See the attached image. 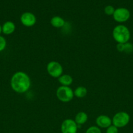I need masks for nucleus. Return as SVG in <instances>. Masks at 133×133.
<instances>
[{
    "label": "nucleus",
    "instance_id": "f257e3e1",
    "mask_svg": "<svg viewBox=\"0 0 133 133\" xmlns=\"http://www.w3.org/2000/svg\"><path fill=\"white\" fill-rule=\"evenodd\" d=\"M10 84L13 91L18 94H23L27 92L31 87V79L26 73L16 71L12 76Z\"/></svg>",
    "mask_w": 133,
    "mask_h": 133
},
{
    "label": "nucleus",
    "instance_id": "f03ea898",
    "mask_svg": "<svg viewBox=\"0 0 133 133\" xmlns=\"http://www.w3.org/2000/svg\"><path fill=\"white\" fill-rule=\"evenodd\" d=\"M112 36L117 44H125L130 38V30L124 25H118L113 28Z\"/></svg>",
    "mask_w": 133,
    "mask_h": 133
},
{
    "label": "nucleus",
    "instance_id": "7ed1b4c3",
    "mask_svg": "<svg viewBox=\"0 0 133 133\" xmlns=\"http://www.w3.org/2000/svg\"><path fill=\"white\" fill-rule=\"evenodd\" d=\"M74 96V91L70 87L60 86L56 90V97L63 103L70 102L72 100Z\"/></svg>",
    "mask_w": 133,
    "mask_h": 133
},
{
    "label": "nucleus",
    "instance_id": "20e7f679",
    "mask_svg": "<svg viewBox=\"0 0 133 133\" xmlns=\"http://www.w3.org/2000/svg\"><path fill=\"white\" fill-rule=\"evenodd\" d=\"M130 119V115L127 112L124 111L118 112L112 118V125L118 129L123 128L129 124Z\"/></svg>",
    "mask_w": 133,
    "mask_h": 133
},
{
    "label": "nucleus",
    "instance_id": "39448f33",
    "mask_svg": "<svg viewBox=\"0 0 133 133\" xmlns=\"http://www.w3.org/2000/svg\"><path fill=\"white\" fill-rule=\"evenodd\" d=\"M48 74L53 78L58 79L63 73V68L61 64L57 61H50L46 66Z\"/></svg>",
    "mask_w": 133,
    "mask_h": 133
},
{
    "label": "nucleus",
    "instance_id": "423d86ee",
    "mask_svg": "<svg viewBox=\"0 0 133 133\" xmlns=\"http://www.w3.org/2000/svg\"><path fill=\"white\" fill-rule=\"evenodd\" d=\"M130 12L129 9L125 7L117 8L113 14V19L117 23H124L129 19Z\"/></svg>",
    "mask_w": 133,
    "mask_h": 133
},
{
    "label": "nucleus",
    "instance_id": "0eeeda50",
    "mask_svg": "<svg viewBox=\"0 0 133 133\" xmlns=\"http://www.w3.org/2000/svg\"><path fill=\"white\" fill-rule=\"evenodd\" d=\"M78 129V125L74 119H66L61 123V133H77Z\"/></svg>",
    "mask_w": 133,
    "mask_h": 133
},
{
    "label": "nucleus",
    "instance_id": "6e6552de",
    "mask_svg": "<svg viewBox=\"0 0 133 133\" xmlns=\"http://www.w3.org/2000/svg\"><path fill=\"white\" fill-rule=\"evenodd\" d=\"M21 23L23 26L27 27H33L35 25L37 22V18L35 14L30 12H26L22 14L20 16Z\"/></svg>",
    "mask_w": 133,
    "mask_h": 133
},
{
    "label": "nucleus",
    "instance_id": "1a4fd4ad",
    "mask_svg": "<svg viewBox=\"0 0 133 133\" xmlns=\"http://www.w3.org/2000/svg\"><path fill=\"white\" fill-rule=\"evenodd\" d=\"M95 123L99 128L106 129L112 125V120L109 116L106 115H100L95 119Z\"/></svg>",
    "mask_w": 133,
    "mask_h": 133
},
{
    "label": "nucleus",
    "instance_id": "9d476101",
    "mask_svg": "<svg viewBox=\"0 0 133 133\" xmlns=\"http://www.w3.org/2000/svg\"><path fill=\"white\" fill-rule=\"evenodd\" d=\"M2 32L4 35H9L13 34L16 30V25L12 21H7L1 25Z\"/></svg>",
    "mask_w": 133,
    "mask_h": 133
},
{
    "label": "nucleus",
    "instance_id": "9b49d317",
    "mask_svg": "<svg viewBox=\"0 0 133 133\" xmlns=\"http://www.w3.org/2000/svg\"><path fill=\"white\" fill-rule=\"evenodd\" d=\"M58 81L61 86L70 87L73 82V78L69 74H63L58 78Z\"/></svg>",
    "mask_w": 133,
    "mask_h": 133
},
{
    "label": "nucleus",
    "instance_id": "f8f14e48",
    "mask_svg": "<svg viewBox=\"0 0 133 133\" xmlns=\"http://www.w3.org/2000/svg\"><path fill=\"white\" fill-rule=\"evenodd\" d=\"M87 119H88V116L87 113L81 111L77 113L74 120L78 125H82L87 122Z\"/></svg>",
    "mask_w": 133,
    "mask_h": 133
},
{
    "label": "nucleus",
    "instance_id": "ddd939ff",
    "mask_svg": "<svg viewBox=\"0 0 133 133\" xmlns=\"http://www.w3.org/2000/svg\"><path fill=\"white\" fill-rule=\"evenodd\" d=\"M50 23L52 25V27H55V28H61V27H64L65 24V19L61 16H55L52 17L50 19Z\"/></svg>",
    "mask_w": 133,
    "mask_h": 133
},
{
    "label": "nucleus",
    "instance_id": "4468645a",
    "mask_svg": "<svg viewBox=\"0 0 133 133\" xmlns=\"http://www.w3.org/2000/svg\"><path fill=\"white\" fill-rule=\"evenodd\" d=\"M87 94V88L83 86H80L77 87L74 91V95L75 97L78 98H83L86 97Z\"/></svg>",
    "mask_w": 133,
    "mask_h": 133
},
{
    "label": "nucleus",
    "instance_id": "2eb2a0df",
    "mask_svg": "<svg viewBox=\"0 0 133 133\" xmlns=\"http://www.w3.org/2000/svg\"><path fill=\"white\" fill-rule=\"evenodd\" d=\"M115 10L116 9L112 5H107L104 8V11L107 16H113Z\"/></svg>",
    "mask_w": 133,
    "mask_h": 133
},
{
    "label": "nucleus",
    "instance_id": "dca6fc26",
    "mask_svg": "<svg viewBox=\"0 0 133 133\" xmlns=\"http://www.w3.org/2000/svg\"><path fill=\"white\" fill-rule=\"evenodd\" d=\"M123 52L126 53H130L133 52V44L129 42L124 44Z\"/></svg>",
    "mask_w": 133,
    "mask_h": 133
},
{
    "label": "nucleus",
    "instance_id": "f3484780",
    "mask_svg": "<svg viewBox=\"0 0 133 133\" xmlns=\"http://www.w3.org/2000/svg\"><path fill=\"white\" fill-rule=\"evenodd\" d=\"M85 133H102L101 130L97 126H91L86 130Z\"/></svg>",
    "mask_w": 133,
    "mask_h": 133
},
{
    "label": "nucleus",
    "instance_id": "a211bd4d",
    "mask_svg": "<svg viewBox=\"0 0 133 133\" xmlns=\"http://www.w3.org/2000/svg\"><path fill=\"white\" fill-rule=\"evenodd\" d=\"M7 47V40L3 36L0 35V52L5 50Z\"/></svg>",
    "mask_w": 133,
    "mask_h": 133
},
{
    "label": "nucleus",
    "instance_id": "6ab92c4d",
    "mask_svg": "<svg viewBox=\"0 0 133 133\" xmlns=\"http://www.w3.org/2000/svg\"><path fill=\"white\" fill-rule=\"evenodd\" d=\"M119 132V129L114 126L113 125H112L106 130V133H118Z\"/></svg>",
    "mask_w": 133,
    "mask_h": 133
},
{
    "label": "nucleus",
    "instance_id": "aec40b11",
    "mask_svg": "<svg viewBox=\"0 0 133 133\" xmlns=\"http://www.w3.org/2000/svg\"><path fill=\"white\" fill-rule=\"evenodd\" d=\"M2 32V27H1V25L0 24V34Z\"/></svg>",
    "mask_w": 133,
    "mask_h": 133
}]
</instances>
